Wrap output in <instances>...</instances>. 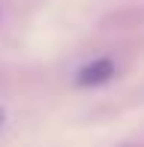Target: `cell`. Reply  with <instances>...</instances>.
Returning a JSON list of instances; mask_svg holds the SVG:
<instances>
[{
    "mask_svg": "<svg viewBox=\"0 0 144 147\" xmlns=\"http://www.w3.org/2000/svg\"><path fill=\"white\" fill-rule=\"evenodd\" d=\"M114 78V63L108 57H99V60H90L87 66H81L75 75V84L78 87H96V84H105Z\"/></svg>",
    "mask_w": 144,
    "mask_h": 147,
    "instance_id": "cell-1",
    "label": "cell"
},
{
    "mask_svg": "<svg viewBox=\"0 0 144 147\" xmlns=\"http://www.w3.org/2000/svg\"><path fill=\"white\" fill-rule=\"evenodd\" d=\"M3 120H6V111H3V105H0V126H3Z\"/></svg>",
    "mask_w": 144,
    "mask_h": 147,
    "instance_id": "cell-2",
    "label": "cell"
}]
</instances>
